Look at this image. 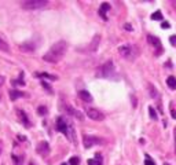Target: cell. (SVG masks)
<instances>
[{"instance_id": "37", "label": "cell", "mask_w": 176, "mask_h": 165, "mask_svg": "<svg viewBox=\"0 0 176 165\" xmlns=\"http://www.w3.org/2000/svg\"><path fill=\"white\" fill-rule=\"evenodd\" d=\"M165 165H169V164H165Z\"/></svg>"}, {"instance_id": "22", "label": "cell", "mask_w": 176, "mask_h": 165, "mask_svg": "<svg viewBox=\"0 0 176 165\" xmlns=\"http://www.w3.org/2000/svg\"><path fill=\"white\" fill-rule=\"evenodd\" d=\"M78 164H80V160L77 157H72L69 160V165H78Z\"/></svg>"}, {"instance_id": "3", "label": "cell", "mask_w": 176, "mask_h": 165, "mask_svg": "<svg viewBox=\"0 0 176 165\" xmlns=\"http://www.w3.org/2000/svg\"><path fill=\"white\" fill-rule=\"evenodd\" d=\"M118 52H120V55L124 59H129V61H132L136 57V48L132 44H129V43L120 45L118 47Z\"/></svg>"}, {"instance_id": "26", "label": "cell", "mask_w": 176, "mask_h": 165, "mask_svg": "<svg viewBox=\"0 0 176 165\" xmlns=\"http://www.w3.org/2000/svg\"><path fill=\"white\" fill-rule=\"evenodd\" d=\"M0 50H7V44H6L2 39H0Z\"/></svg>"}, {"instance_id": "4", "label": "cell", "mask_w": 176, "mask_h": 165, "mask_svg": "<svg viewBox=\"0 0 176 165\" xmlns=\"http://www.w3.org/2000/svg\"><path fill=\"white\" fill-rule=\"evenodd\" d=\"M47 4H48L47 0H25V2L21 3L22 8L29 10V11H32V10L43 8V7H45Z\"/></svg>"}, {"instance_id": "29", "label": "cell", "mask_w": 176, "mask_h": 165, "mask_svg": "<svg viewBox=\"0 0 176 165\" xmlns=\"http://www.w3.org/2000/svg\"><path fill=\"white\" fill-rule=\"evenodd\" d=\"M161 26H162L164 29H168V28H169V24H168V22H162Z\"/></svg>"}, {"instance_id": "18", "label": "cell", "mask_w": 176, "mask_h": 165, "mask_svg": "<svg viewBox=\"0 0 176 165\" xmlns=\"http://www.w3.org/2000/svg\"><path fill=\"white\" fill-rule=\"evenodd\" d=\"M36 76H37V77H41V78H48V80H56V76H51L47 73H37Z\"/></svg>"}, {"instance_id": "16", "label": "cell", "mask_w": 176, "mask_h": 165, "mask_svg": "<svg viewBox=\"0 0 176 165\" xmlns=\"http://www.w3.org/2000/svg\"><path fill=\"white\" fill-rule=\"evenodd\" d=\"M99 40H101V36H95L94 40H92V43H91V47H89V51H95L96 47H98V43H99Z\"/></svg>"}, {"instance_id": "7", "label": "cell", "mask_w": 176, "mask_h": 165, "mask_svg": "<svg viewBox=\"0 0 176 165\" xmlns=\"http://www.w3.org/2000/svg\"><path fill=\"white\" fill-rule=\"evenodd\" d=\"M85 113H87V116L91 120H94V121H102L105 118V116L102 111H99L98 109H94V107H89L85 110Z\"/></svg>"}, {"instance_id": "9", "label": "cell", "mask_w": 176, "mask_h": 165, "mask_svg": "<svg viewBox=\"0 0 176 165\" xmlns=\"http://www.w3.org/2000/svg\"><path fill=\"white\" fill-rule=\"evenodd\" d=\"M37 153L41 154V156H47L50 153V146L47 142H40V143L37 144Z\"/></svg>"}, {"instance_id": "8", "label": "cell", "mask_w": 176, "mask_h": 165, "mask_svg": "<svg viewBox=\"0 0 176 165\" xmlns=\"http://www.w3.org/2000/svg\"><path fill=\"white\" fill-rule=\"evenodd\" d=\"M147 41H149V44H150L151 47L155 50V54H160V51H162V45H161L160 39H157L155 36L149 35L147 36Z\"/></svg>"}, {"instance_id": "14", "label": "cell", "mask_w": 176, "mask_h": 165, "mask_svg": "<svg viewBox=\"0 0 176 165\" xmlns=\"http://www.w3.org/2000/svg\"><path fill=\"white\" fill-rule=\"evenodd\" d=\"M21 97H24V92L18 91V90H14V88L10 91V98H11V101H15V99H18Z\"/></svg>"}, {"instance_id": "13", "label": "cell", "mask_w": 176, "mask_h": 165, "mask_svg": "<svg viewBox=\"0 0 176 165\" xmlns=\"http://www.w3.org/2000/svg\"><path fill=\"white\" fill-rule=\"evenodd\" d=\"M78 97H80V99H83L84 102H92V95L85 90L78 91Z\"/></svg>"}, {"instance_id": "31", "label": "cell", "mask_w": 176, "mask_h": 165, "mask_svg": "<svg viewBox=\"0 0 176 165\" xmlns=\"http://www.w3.org/2000/svg\"><path fill=\"white\" fill-rule=\"evenodd\" d=\"M174 138H175V153H176V128H175V132H174Z\"/></svg>"}, {"instance_id": "11", "label": "cell", "mask_w": 176, "mask_h": 165, "mask_svg": "<svg viewBox=\"0 0 176 165\" xmlns=\"http://www.w3.org/2000/svg\"><path fill=\"white\" fill-rule=\"evenodd\" d=\"M66 113H68V114H70V116H73V117H74V118H78V120H83V114H81L78 110H76L74 107H72V106H66Z\"/></svg>"}, {"instance_id": "21", "label": "cell", "mask_w": 176, "mask_h": 165, "mask_svg": "<svg viewBox=\"0 0 176 165\" xmlns=\"http://www.w3.org/2000/svg\"><path fill=\"white\" fill-rule=\"evenodd\" d=\"M95 164L96 165H102V154L101 153L95 154Z\"/></svg>"}, {"instance_id": "17", "label": "cell", "mask_w": 176, "mask_h": 165, "mask_svg": "<svg viewBox=\"0 0 176 165\" xmlns=\"http://www.w3.org/2000/svg\"><path fill=\"white\" fill-rule=\"evenodd\" d=\"M21 50H24V51H32V50H35V45L32 43H25V44L21 45Z\"/></svg>"}, {"instance_id": "24", "label": "cell", "mask_w": 176, "mask_h": 165, "mask_svg": "<svg viewBox=\"0 0 176 165\" xmlns=\"http://www.w3.org/2000/svg\"><path fill=\"white\" fill-rule=\"evenodd\" d=\"M145 165H155V163L150 158L149 154H146V160H145Z\"/></svg>"}, {"instance_id": "23", "label": "cell", "mask_w": 176, "mask_h": 165, "mask_svg": "<svg viewBox=\"0 0 176 165\" xmlns=\"http://www.w3.org/2000/svg\"><path fill=\"white\" fill-rule=\"evenodd\" d=\"M149 114H150V117L153 120H157V113H155V110L153 107H149Z\"/></svg>"}, {"instance_id": "33", "label": "cell", "mask_w": 176, "mask_h": 165, "mask_svg": "<svg viewBox=\"0 0 176 165\" xmlns=\"http://www.w3.org/2000/svg\"><path fill=\"white\" fill-rule=\"evenodd\" d=\"M88 165H96L95 164V160H88Z\"/></svg>"}, {"instance_id": "5", "label": "cell", "mask_w": 176, "mask_h": 165, "mask_svg": "<svg viewBox=\"0 0 176 165\" xmlns=\"http://www.w3.org/2000/svg\"><path fill=\"white\" fill-rule=\"evenodd\" d=\"M113 73H114V66H113L112 61H107L106 64H103L98 70V76L99 77H103V78L110 77V76H113Z\"/></svg>"}, {"instance_id": "6", "label": "cell", "mask_w": 176, "mask_h": 165, "mask_svg": "<svg viewBox=\"0 0 176 165\" xmlns=\"http://www.w3.org/2000/svg\"><path fill=\"white\" fill-rule=\"evenodd\" d=\"M102 140L101 138H98V136H91V135H84L83 136V143H84V147H92V146H95V144H102Z\"/></svg>"}, {"instance_id": "35", "label": "cell", "mask_w": 176, "mask_h": 165, "mask_svg": "<svg viewBox=\"0 0 176 165\" xmlns=\"http://www.w3.org/2000/svg\"><path fill=\"white\" fill-rule=\"evenodd\" d=\"M0 154H2V148H0Z\"/></svg>"}, {"instance_id": "15", "label": "cell", "mask_w": 176, "mask_h": 165, "mask_svg": "<svg viewBox=\"0 0 176 165\" xmlns=\"http://www.w3.org/2000/svg\"><path fill=\"white\" fill-rule=\"evenodd\" d=\"M167 84H168V87L171 88V90H176V78L175 77L169 76V77L167 78Z\"/></svg>"}, {"instance_id": "1", "label": "cell", "mask_w": 176, "mask_h": 165, "mask_svg": "<svg viewBox=\"0 0 176 165\" xmlns=\"http://www.w3.org/2000/svg\"><path fill=\"white\" fill-rule=\"evenodd\" d=\"M66 50H68L66 41H64V40L56 41L55 44L44 54L43 59H44L45 62H50V64H56V62H59L62 58H64V55L66 54Z\"/></svg>"}, {"instance_id": "34", "label": "cell", "mask_w": 176, "mask_h": 165, "mask_svg": "<svg viewBox=\"0 0 176 165\" xmlns=\"http://www.w3.org/2000/svg\"><path fill=\"white\" fill-rule=\"evenodd\" d=\"M174 6H175V7H176V0H175V2H174Z\"/></svg>"}, {"instance_id": "12", "label": "cell", "mask_w": 176, "mask_h": 165, "mask_svg": "<svg viewBox=\"0 0 176 165\" xmlns=\"http://www.w3.org/2000/svg\"><path fill=\"white\" fill-rule=\"evenodd\" d=\"M110 10V4L109 3H102L101 4V8H99V14L103 19H107V16H106V12Z\"/></svg>"}, {"instance_id": "30", "label": "cell", "mask_w": 176, "mask_h": 165, "mask_svg": "<svg viewBox=\"0 0 176 165\" xmlns=\"http://www.w3.org/2000/svg\"><path fill=\"white\" fill-rule=\"evenodd\" d=\"M171 116H172L174 118H176V110H174V109H172V110H171Z\"/></svg>"}, {"instance_id": "28", "label": "cell", "mask_w": 176, "mask_h": 165, "mask_svg": "<svg viewBox=\"0 0 176 165\" xmlns=\"http://www.w3.org/2000/svg\"><path fill=\"white\" fill-rule=\"evenodd\" d=\"M4 81H6V78H4V76H0V87H2L3 84H4Z\"/></svg>"}, {"instance_id": "32", "label": "cell", "mask_w": 176, "mask_h": 165, "mask_svg": "<svg viewBox=\"0 0 176 165\" xmlns=\"http://www.w3.org/2000/svg\"><path fill=\"white\" fill-rule=\"evenodd\" d=\"M124 28H125V29H127V31H132V26H131V25H128V24H127V25H125V26H124Z\"/></svg>"}, {"instance_id": "27", "label": "cell", "mask_w": 176, "mask_h": 165, "mask_svg": "<svg viewBox=\"0 0 176 165\" xmlns=\"http://www.w3.org/2000/svg\"><path fill=\"white\" fill-rule=\"evenodd\" d=\"M169 41L172 43V45H176V36H171V37H169Z\"/></svg>"}, {"instance_id": "25", "label": "cell", "mask_w": 176, "mask_h": 165, "mask_svg": "<svg viewBox=\"0 0 176 165\" xmlns=\"http://www.w3.org/2000/svg\"><path fill=\"white\" fill-rule=\"evenodd\" d=\"M37 113H39V114H40V116H43V114H45V113H47V109H45L44 106H41V107H39V109H37Z\"/></svg>"}, {"instance_id": "2", "label": "cell", "mask_w": 176, "mask_h": 165, "mask_svg": "<svg viewBox=\"0 0 176 165\" xmlns=\"http://www.w3.org/2000/svg\"><path fill=\"white\" fill-rule=\"evenodd\" d=\"M56 130H58L59 132H62V134H64L68 139H70L72 142H74V143H76L74 128H73V125L69 123L68 120H65L64 117H59L58 120H56Z\"/></svg>"}, {"instance_id": "36", "label": "cell", "mask_w": 176, "mask_h": 165, "mask_svg": "<svg viewBox=\"0 0 176 165\" xmlns=\"http://www.w3.org/2000/svg\"><path fill=\"white\" fill-rule=\"evenodd\" d=\"M61 165H68V164H61Z\"/></svg>"}, {"instance_id": "20", "label": "cell", "mask_w": 176, "mask_h": 165, "mask_svg": "<svg viewBox=\"0 0 176 165\" xmlns=\"http://www.w3.org/2000/svg\"><path fill=\"white\" fill-rule=\"evenodd\" d=\"M151 19H154V21H161V19H162V14H161V11H155L154 14L151 15Z\"/></svg>"}, {"instance_id": "10", "label": "cell", "mask_w": 176, "mask_h": 165, "mask_svg": "<svg viewBox=\"0 0 176 165\" xmlns=\"http://www.w3.org/2000/svg\"><path fill=\"white\" fill-rule=\"evenodd\" d=\"M17 114H18L19 120H21V123L25 125V127H31V123H29V118L28 116L25 114L24 110H21V109H17Z\"/></svg>"}, {"instance_id": "19", "label": "cell", "mask_w": 176, "mask_h": 165, "mask_svg": "<svg viewBox=\"0 0 176 165\" xmlns=\"http://www.w3.org/2000/svg\"><path fill=\"white\" fill-rule=\"evenodd\" d=\"M149 92H150V97H151L153 99H157V98H158V92L155 91V88L153 87V85H150V87H149Z\"/></svg>"}]
</instances>
